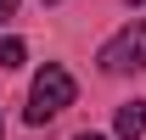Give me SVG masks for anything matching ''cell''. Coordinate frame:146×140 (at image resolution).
<instances>
[{"instance_id": "obj_6", "label": "cell", "mask_w": 146, "mask_h": 140, "mask_svg": "<svg viewBox=\"0 0 146 140\" xmlns=\"http://www.w3.org/2000/svg\"><path fill=\"white\" fill-rule=\"evenodd\" d=\"M73 140H107V135H90V129H84V135H73Z\"/></svg>"}, {"instance_id": "obj_9", "label": "cell", "mask_w": 146, "mask_h": 140, "mask_svg": "<svg viewBox=\"0 0 146 140\" xmlns=\"http://www.w3.org/2000/svg\"><path fill=\"white\" fill-rule=\"evenodd\" d=\"M45 6H56V0H45Z\"/></svg>"}, {"instance_id": "obj_4", "label": "cell", "mask_w": 146, "mask_h": 140, "mask_svg": "<svg viewBox=\"0 0 146 140\" xmlns=\"http://www.w3.org/2000/svg\"><path fill=\"white\" fill-rule=\"evenodd\" d=\"M28 62V45L23 39H0V67H23Z\"/></svg>"}, {"instance_id": "obj_8", "label": "cell", "mask_w": 146, "mask_h": 140, "mask_svg": "<svg viewBox=\"0 0 146 140\" xmlns=\"http://www.w3.org/2000/svg\"><path fill=\"white\" fill-rule=\"evenodd\" d=\"M129 6H146V0H129Z\"/></svg>"}, {"instance_id": "obj_1", "label": "cell", "mask_w": 146, "mask_h": 140, "mask_svg": "<svg viewBox=\"0 0 146 140\" xmlns=\"http://www.w3.org/2000/svg\"><path fill=\"white\" fill-rule=\"evenodd\" d=\"M62 106H73V73L62 62H45L34 73V90H28V123H51Z\"/></svg>"}, {"instance_id": "obj_5", "label": "cell", "mask_w": 146, "mask_h": 140, "mask_svg": "<svg viewBox=\"0 0 146 140\" xmlns=\"http://www.w3.org/2000/svg\"><path fill=\"white\" fill-rule=\"evenodd\" d=\"M11 17H17V0H0V28H6Z\"/></svg>"}, {"instance_id": "obj_7", "label": "cell", "mask_w": 146, "mask_h": 140, "mask_svg": "<svg viewBox=\"0 0 146 140\" xmlns=\"http://www.w3.org/2000/svg\"><path fill=\"white\" fill-rule=\"evenodd\" d=\"M0 135H6V118H0Z\"/></svg>"}, {"instance_id": "obj_2", "label": "cell", "mask_w": 146, "mask_h": 140, "mask_svg": "<svg viewBox=\"0 0 146 140\" xmlns=\"http://www.w3.org/2000/svg\"><path fill=\"white\" fill-rule=\"evenodd\" d=\"M101 73H141L146 67V22H129V28H118V34L101 45Z\"/></svg>"}, {"instance_id": "obj_3", "label": "cell", "mask_w": 146, "mask_h": 140, "mask_svg": "<svg viewBox=\"0 0 146 140\" xmlns=\"http://www.w3.org/2000/svg\"><path fill=\"white\" fill-rule=\"evenodd\" d=\"M112 135H118V140H141L146 135V101H124V106H118Z\"/></svg>"}]
</instances>
